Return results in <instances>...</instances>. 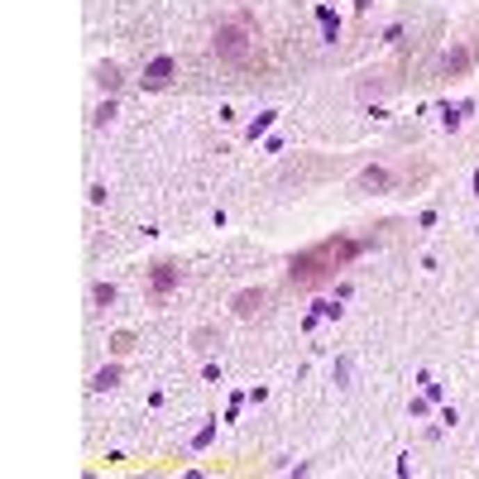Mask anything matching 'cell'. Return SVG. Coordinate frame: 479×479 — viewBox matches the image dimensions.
<instances>
[{
	"mask_svg": "<svg viewBox=\"0 0 479 479\" xmlns=\"http://www.w3.org/2000/svg\"><path fill=\"white\" fill-rule=\"evenodd\" d=\"M96 82H101L106 91H115L120 87V67H115V63H101V67H96Z\"/></svg>",
	"mask_w": 479,
	"mask_h": 479,
	"instance_id": "4",
	"label": "cell"
},
{
	"mask_svg": "<svg viewBox=\"0 0 479 479\" xmlns=\"http://www.w3.org/2000/svg\"><path fill=\"white\" fill-rule=\"evenodd\" d=\"M168 77H173V63H168V58H159V63H149L144 87H168Z\"/></svg>",
	"mask_w": 479,
	"mask_h": 479,
	"instance_id": "2",
	"label": "cell"
},
{
	"mask_svg": "<svg viewBox=\"0 0 479 479\" xmlns=\"http://www.w3.org/2000/svg\"><path fill=\"white\" fill-rule=\"evenodd\" d=\"M259 307H263V293H240V298H235V311H240V316H254Z\"/></svg>",
	"mask_w": 479,
	"mask_h": 479,
	"instance_id": "3",
	"label": "cell"
},
{
	"mask_svg": "<svg viewBox=\"0 0 479 479\" xmlns=\"http://www.w3.org/2000/svg\"><path fill=\"white\" fill-rule=\"evenodd\" d=\"M173 283H177V278H173V268H159V273H154V288H159V293H168Z\"/></svg>",
	"mask_w": 479,
	"mask_h": 479,
	"instance_id": "5",
	"label": "cell"
},
{
	"mask_svg": "<svg viewBox=\"0 0 479 479\" xmlns=\"http://www.w3.org/2000/svg\"><path fill=\"white\" fill-rule=\"evenodd\" d=\"M250 24L245 19H230V24H220L216 29V53L225 58V63H245L250 58Z\"/></svg>",
	"mask_w": 479,
	"mask_h": 479,
	"instance_id": "1",
	"label": "cell"
}]
</instances>
